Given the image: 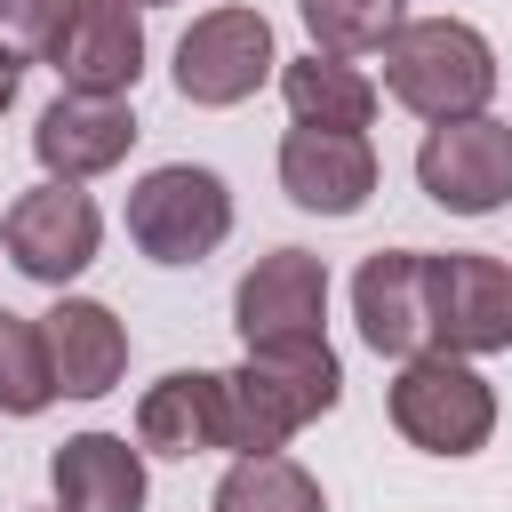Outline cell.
Listing matches in <instances>:
<instances>
[{"mask_svg": "<svg viewBox=\"0 0 512 512\" xmlns=\"http://www.w3.org/2000/svg\"><path fill=\"white\" fill-rule=\"evenodd\" d=\"M352 320L376 360H416L432 352V312H424V248H376L352 272Z\"/></svg>", "mask_w": 512, "mask_h": 512, "instance_id": "14", "label": "cell"}, {"mask_svg": "<svg viewBox=\"0 0 512 512\" xmlns=\"http://www.w3.org/2000/svg\"><path fill=\"white\" fill-rule=\"evenodd\" d=\"M216 512H328V496L288 448H264V456H232V472L216 480Z\"/></svg>", "mask_w": 512, "mask_h": 512, "instance_id": "18", "label": "cell"}, {"mask_svg": "<svg viewBox=\"0 0 512 512\" xmlns=\"http://www.w3.org/2000/svg\"><path fill=\"white\" fill-rule=\"evenodd\" d=\"M56 512H144V448L128 432H72L48 456Z\"/></svg>", "mask_w": 512, "mask_h": 512, "instance_id": "16", "label": "cell"}, {"mask_svg": "<svg viewBox=\"0 0 512 512\" xmlns=\"http://www.w3.org/2000/svg\"><path fill=\"white\" fill-rule=\"evenodd\" d=\"M232 328L240 344H304V336H328V264L312 248H272L240 272L232 288Z\"/></svg>", "mask_w": 512, "mask_h": 512, "instance_id": "9", "label": "cell"}, {"mask_svg": "<svg viewBox=\"0 0 512 512\" xmlns=\"http://www.w3.org/2000/svg\"><path fill=\"white\" fill-rule=\"evenodd\" d=\"M312 48L328 56H376L400 24H408V0H296Z\"/></svg>", "mask_w": 512, "mask_h": 512, "instance_id": "19", "label": "cell"}, {"mask_svg": "<svg viewBox=\"0 0 512 512\" xmlns=\"http://www.w3.org/2000/svg\"><path fill=\"white\" fill-rule=\"evenodd\" d=\"M280 96H288V120L296 128H368L384 88L352 56L304 48V56H280Z\"/></svg>", "mask_w": 512, "mask_h": 512, "instance_id": "17", "label": "cell"}, {"mask_svg": "<svg viewBox=\"0 0 512 512\" xmlns=\"http://www.w3.org/2000/svg\"><path fill=\"white\" fill-rule=\"evenodd\" d=\"M72 0H0V48L16 56H48V40L64 32Z\"/></svg>", "mask_w": 512, "mask_h": 512, "instance_id": "21", "label": "cell"}, {"mask_svg": "<svg viewBox=\"0 0 512 512\" xmlns=\"http://www.w3.org/2000/svg\"><path fill=\"white\" fill-rule=\"evenodd\" d=\"M416 184L448 216H496L512 200V120H496V112L432 120L416 144Z\"/></svg>", "mask_w": 512, "mask_h": 512, "instance_id": "8", "label": "cell"}, {"mask_svg": "<svg viewBox=\"0 0 512 512\" xmlns=\"http://www.w3.org/2000/svg\"><path fill=\"white\" fill-rule=\"evenodd\" d=\"M344 400V360L328 352V336L304 344H256L232 376H224V448L232 456H264L288 448L304 424H320Z\"/></svg>", "mask_w": 512, "mask_h": 512, "instance_id": "1", "label": "cell"}, {"mask_svg": "<svg viewBox=\"0 0 512 512\" xmlns=\"http://www.w3.org/2000/svg\"><path fill=\"white\" fill-rule=\"evenodd\" d=\"M128 144H136L128 96H80V88H64V96L40 112V128H32V160H40L56 184H88V176L120 168Z\"/></svg>", "mask_w": 512, "mask_h": 512, "instance_id": "13", "label": "cell"}, {"mask_svg": "<svg viewBox=\"0 0 512 512\" xmlns=\"http://www.w3.org/2000/svg\"><path fill=\"white\" fill-rule=\"evenodd\" d=\"M40 344H48V376H56V400H104L120 376H128V328L112 304L96 296H64L40 312Z\"/></svg>", "mask_w": 512, "mask_h": 512, "instance_id": "12", "label": "cell"}, {"mask_svg": "<svg viewBox=\"0 0 512 512\" xmlns=\"http://www.w3.org/2000/svg\"><path fill=\"white\" fill-rule=\"evenodd\" d=\"M136 448L144 456H176V464L224 448V376L168 368L160 384H144V400H136Z\"/></svg>", "mask_w": 512, "mask_h": 512, "instance_id": "15", "label": "cell"}, {"mask_svg": "<svg viewBox=\"0 0 512 512\" xmlns=\"http://www.w3.org/2000/svg\"><path fill=\"white\" fill-rule=\"evenodd\" d=\"M376 56H384V96L400 112H416L424 128L432 120H472L496 96V48L464 16H408Z\"/></svg>", "mask_w": 512, "mask_h": 512, "instance_id": "2", "label": "cell"}, {"mask_svg": "<svg viewBox=\"0 0 512 512\" xmlns=\"http://www.w3.org/2000/svg\"><path fill=\"white\" fill-rule=\"evenodd\" d=\"M280 192L304 216H360L376 192L368 128H288L280 136Z\"/></svg>", "mask_w": 512, "mask_h": 512, "instance_id": "11", "label": "cell"}, {"mask_svg": "<svg viewBox=\"0 0 512 512\" xmlns=\"http://www.w3.org/2000/svg\"><path fill=\"white\" fill-rule=\"evenodd\" d=\"M0 248H8V264H16L24 280L72 288V280L96 264V248H104V216H96V200H88L80 184H56V176H48V184H32V192L8 200Z\"/></svg>", "mask_w": 512, "mask_h": 512, "instance_id": "7", "label": "cell"}, {"mask_svg": "<svg viewBox=\"0 0 512 512\" xmlns=\"http://www.w3.org/2000/svg\"><path fill=\"white\" fill-rule=\"evenodd\" d=\"M128 8H168V0H128Z\"/></svg>", "mask_w": 512, "mask_h": 512, "instance_id": "23", "label": "cell"}, {"mask_svg": "<svg viewBox=\"0 0 512 512\" xmlns=\"http://www.w3.org/2000/svg\"><path fill=\"white\" fill-rule=\"evenodd\" d=\"M424 312H432V352H512V264L480 248L424 256Z\"/></svg>", "mask_w": 512, "mask_h": 512, "instance_id": "6", "label": "cell"}, {"mask_svg": "<svg viewBox=\"0 0 512 512\" xmlns=\"http://www.w3.org/2000/svg\"><path fill=\"white\" fill-rule=\"evenodd\" d=\"M48 64L80 96H128L144 80V8H128V0H72L64 32L48 40Z\"/></svg>", "mask_w": 512, "mask_h": 512, "instance_id": "10", "label": "cell"}, {"mask_svg": "<svg viewBox=\"0 0 512 512\" xmlns=\"http://www.w3.org/2000/svg\"><path fill=\"white\" fill-rule=\"evenodd\" d=\"M48 400H56V376H48L40 320L0 304V416H40Z\"/></svg>", "mask_w": 512, "mask_h": 512, "instance_id": "20", "label": "cell"}, {"mask_svg": "<svg viewBox=\"0 0 512 512\" xmlns=\"http://www.w3.org/2000/svg\"><path fill=\"white\" fill-rule=\"evenodd\" d=\"M272 72H280V48H272L264 8H208V16H192L184 40H176V96L200 104V112L248 104Z\"/></svg>", "mask_w": 512, "mask_h": 512, "instance_id": "5", "label": "cell"}, {"mask_svg": "<svg viewBox=\"0 0 512 512\" xmlns=\"http://www.w3.org/2000/svg\"><path fill=\"white\" fill-rule=\"evenodd\" d=\"M16 88H24V56H16V48H0V112L16 104Z\"/></svg>", "mask_w": 512, "mask_h": 512, "instance_id": "22", "label": "cell"}, {"mask_svg": "<svg viewBox=\"0 0 512 512\" xmlns=\"http://www.w3.org/2000/svg\"><path fill=\"white\" fill-rule=\"evenodd\" d=\"M128 240L152 264H200L232 240V184L200 160H168L144 168L128 184Z\"/></svg>", "mask_w": 512, "mask_h": 512, "instance_id": "4", "label": "cell"}, {"mask_svg": "<svg viewBox=\"0 0 512 512\" xmlns=\"http://www.w3.org/2000/svg\"><path fill=\"white\" fill-rule=\"evenodd\" d=\"M392 432L424 456H480L496 440V384L464 360V352H416L400 360L392 392Z\"/></svg>", "mask_w": 512, "mask_h": 512, "instance_id": "3", "label": "cell"}]
</instances>
